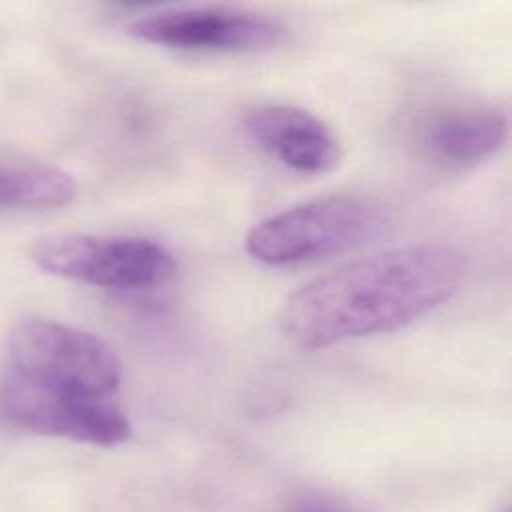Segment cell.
I'll return each instance as SVG.
<instances>
[{"label":"cell","instance_id":"6da1fadb","mask_svg":"<svg viewBox=\"0 0 512 512\" xmlns=\"http://www.w3.org/2000/svg\"><path fill=\"white\" fill-rule=\"evenodd\" d=\"M462 278V254L444 244L378 252L296 288L278 326L300 350L392 332L450 300Z\"/></svg>","mask_w":512,"mask_h":512},{"label":"cell","instance_id":"7a4b0ae2","mask_svg":"<svg viewBox=\"0 0 512 512\" xmlns=\"http://www.w3.org/2000/svg\"><path fill=\"white\" fill-rule=\"evenodd\" d=\"M384 212L356 196L332 194L282 210L246 234V252L264 264L288 266L346 254L376 240Z\"/></svg>","mask_w":512,"mask_h":512},{"label":"cell","instance_id":"3957f363","mask_svg":"<svg viewBox=\"0 0 512 512\" xmlns=\"http://www.w3.org/2000/svg\"><path fill=\"white\" fill-rule=\"evenodd\" d=\"M10 372L48 386L118 394L122 364L100 336L48 318L20 320L8 342Z\"/></svg>","mask_w":512,"mask_h":512},{"label":"cell","instance_id":"277c9868","mask_svg":"<svg viewBox=\"0 0 512 512\" xmlns=\"http://www.w3.org/2000/svg\"><path fill=\"white\" fill-rule=\"evenodd\" d=\"M32 258L52 276L116 290L152 288L176 274L172 254L142 236L54 234L34 244Z\"/></svg>","mask_w":512,"mask_h":512},{"label":"cell","instance_id":"5b68a950","mask_svg":"<svg viewBox=\"0 0 512 512\" xmlns=\"http://www.w3.org/2000/svg\"><path fill=\"white\" fill-rule=\"evenodd\" d=\"M0 406L10 422L42 436L94 446H116L130 438V422L114 396L48 386L8 372Z\"/></svg>","mask_w":512,"mask_h":512},{"label":"cell","instance_id":"8992f818","mask_svg":"<svg viewBox=\"0 0 512 512\" xmlns=\"http://www.w3.org/2000/svg\"><path fill=\"white\" fill-rule=\"evenodd\" d=\"M130 34L140 42L184 52H258L278 46L286 28L262 14L190 8L140 18L130 24Z\"/></svg>","mask_w":512,"mask_h":512},{"label":"cell","instance_id":"52a82bcc","mask_svg":"<svg viewBox=\"0 0 512 512\" xmlns=\"http://www.w3.org/2000/svg\"><path fill=\"white\" fill-rule=\"evenodd\" d=\"M244 126L266 154L290 170L326 174L342 160V146L334 130L298 106H258L246 114Z\"/></svg>","mask_w":512,"mask_h":512},{"label":"cell","instance_id":"ba28073f","mask_svg":"<svg viewBox=\"0 0 512 512\" xmlns=\"http://www.w3.org/2000/svg\"><path fill=\"white\" fill-rule=\"evenodd\" d=\"M508 138V120L496 108H460L426 124L422 146L436 162L466 168L494 156Z\"/></svg>","mask_w":512,"mask_h":512},{"label":"cell","instance_id":"9c48e42d","mask_svg":"<svg viewBox=\"0 0 512 512\" xmlns=\"http://www.w3.org/2000/svg\"><path fill=\"white\" fill-rule=\"evenodd\" d=\"M76 196L74 178L50 164L0 156V210L60 208Z\"/></svg>","mask_w":512,"mask_h":512},{"label":"cell","instance_id":"30bf717a","mask_svg":"<svg viewBox=\"0 0 512 512\" xmlns=\"http://www.w3.org/2000/svg\"><path fill=\"white\" fill-rule=\"evenodd\" d=\"M116 4L128 6V8H152V6H160V4H168L174 0H114Z\"/></svg>","mask_w":512,"mask_h":512},{"label":"cell","instance_id":"8fae6325","mask_svg":"<svg viewBox=\"0 0 512 512\" xmlns=\"http://www.w3.org/2000/svg\"><path fill=\"white\" fill-rule=\"evenodd\" d=\"M288 512H344V510L328 506V504H304V506H298V508L288 510Z\"/></svg>","mask_w":512,"mask_h":512},{"label":"cell","instance_id":"7c38bea8","mask_svg":"<svg viewBox=\"0 0 512 512\" xmlns=\"http://www.w3.org/2000/svg\"><path fill=\"white\" fill-rule=\"evenodd\" d=\"M504 512H510V510H504Z\"/></svg>","mask_w":512,"mask_h":512}]
</instances>
